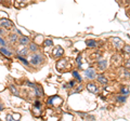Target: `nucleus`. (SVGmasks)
Listing matches in <instances>:
<instances>
[{"instance_id":"nucleus-1","label":"nucleus","mask_w":130,"mask_h":121,"mask_svg":"<svg viewBox=\"0 0 130 121\" xmlns=\"http://www.w3.org/2000/svg\"><path fill=\"white\" fill-rule=\"evenodd\" d=\"M41 59H42V56L38 54V53H34L30 55V58H29V63L31 64V65L34 66H37L39 65L40 63H41Z\"/></svg>"},{"instance_id":"nucleus-2","label":"nucleus","mask_w":130,"mask_h":121,"mask_svg":"<svg viewBox=\"0 0 130 121\" xmlns=\"http://www.w3.org/2000/svg\"><path fill=\"white\" fill-rule=\"evenodd\" d=\"M12 26H14V24L12 21H10V19H8V18H2V19H0V27H2V28H11Z\"/></svg>"},{"instance_id":"nucleus-3","label":"nucleus","mask_w":130,"mask_h":121,"mask_svg":"<svg viewBox=\"0 0 130 121\" xmlns=\"http://www.w3.org/2000/svg\"><path fill=\"white\" fill-rule=\"evenodd\" d=\"M18 42L20 43V46H28V43L30 42V39L27 36H20L18 39Z\"/></svg>"},{"instance_id":"nucleus-4","label":"nucleus","mask_w":130,"mask_h":121,"mask_svg":"<svg viewBox=\"0 0 130 121\" xmlns=\"http://www.w3.org/2000/svg\"><path fill=\"white\" fill-rule=\"evenodd\" d=\"M0 53L3 54L5 56H12L13 55L12 51L8 48V46H0Z\"/></svg>"},{"instance_id":"nucleus-5","label":"nucleus","mask_w":130,"mask_h":121,"mask_svg":"<svg viewBox=\"0 0 130 121\" xmlns=\"http://www.w3.org/2000/svg\"><path fill=\"white\" fill-rule=\"evenodd\" d=\"M16 52H18V54L20 56H26L28 54V49L26 48V46H21L16 50Z\"/></svg>"},{"instance_id":"nucleus-6","label":"nucleus","mask_w":130,"mask_h":121,"mask_svg":"<svg viewBox=\"0 0 130 121\" xmlns=\"http://www.w3.org/2000/svg\"><path fill=\"white\" fill-rule=\"evenodd\" d=\"M63 53H64V51H63V49L60 46L54 48V50H53V56H54V57H60V56L63 55Z\"/></svg>"},{"instance_id":"nucleus-7","label":"nucleus","mask_w":130,"mask_h":121,"mask_svg":"<svg viewBox=\"0 0 130 121\" xmlns=\"http://www.w3.org/2000/svg\"><path fill=\"white\" fill-rule=\"evenodd\" d=\"M18 34H9L8 35V41L11 42V43H15V42H18Z\"/></svg>"},{"instance_id":"nucleus-8","label":"nucleus","mask_w":130,"mask_h":121,"mask_svg":"<svg viewBox=\"0 0 130 121\" xmlns=\"http://www.w3.org/2000/svg\"><path fill=\"white\" fill-rule=\"evenodd\" d=\"M111 40L113 41V44L117 48V49H119V48H120L121 46H123V41H121V40H120L119 38H115V37H113Z\"/></svg>"},{"instance_id":"nucleus-9","label":"nucleus","mask_w":130,"mask_h":121,"mask_svg":"<svg viewBox=\"0 0 130 121\" xmlns=\"http://www.w3.org/2000/svg\"><path fill=\"white\" fill-rule=\"evenodd\" d=\"M28 51H30V52H36V51H38V46H37V43H35V42H29V43H28Z\"/></svg>"},{"instance_id":"nucleus-10","label":"nucleus","mask_w":130,"mask_h":121,"mask_svg":"<svg viewBox=\"0 0 130 121\" xmlns=\"http://www.w3.org/2000/svg\"><path fill=\"white\" fill-rule=\"evenodd\" d=\"M86 76L88 78H94V76H95V72H94V70L92 69V68H89V69H87L86 70Z\"/></svg>"},{"instance_id":"nucleus-11","label":"nucleus","mask_w":130,"mask_h":121,"mask_svg":"<svg viewBox=\"0 0 130 121\" xmlns=\"http://www.w3.org/2000/svg\"><path fill=\"white\" fill-rule=\"evenodd\" d=\"M87 88H88L89 91L92 92V93H95V92H96V86H95L94 83H89V84H87Z\"/></svg>"},{"instance_id":"nucleus-12","label":"nucleus","mask_w":130,"mask_h":121,"mask_svg":"<svg viewBox=\"0 0 130 121\" xmlns=\"http://www.w3.org/2000/svg\"><path fill=\"white\" fill-rule=\"evenodd\" d=\"M98 80H99V82L101 83H103V84H106L107 83V79L104 77V76L102 75H100V76H98Z\"/></svg>"},{"instance_id":"nucleus-13","label":"nucleus","mask_w":130,"mask_h":121,"mask_svg":"<svg viewBox=\"0 0 130 121\" xmlns=\"http://www.w3.org/2000/svg\"><path fill=\"white\" fill-rule=\"evenodd\" d=\"M65 63H66V61L65 59H61V61H59V62L56 63V67H58L59 69H62V68H64L63 65H65Z\"/></svg>"},{"instance_id":"nucleus-14","label":"nucleus","mask_w":130,"mask_h":121,"mask_svg":"<svg viewBox=\"0 0 130 121\" xmlns=\"http://www.w3.org/2000/svg\"><path fill=\"white\" fill-rule=\"evenodd\" d=\"M99 68L104 70L105 68H106V61H100L99 62Z\"/></svg>"},{"instance_id":"nucleus-15","label":"nucleus","mask_w":130,"mask_h":121,"mask_svg":"<svg viewBox=\"0 0 130 121\" xmlns=\"http://www.w3.org/2000/svg\"><path fill=\"white\" fill-rule=\"evenodd\" d=\"M52 44H53V42H52V40H50V39L44 40L43 41V46L44 47H50V46H52Z\"/></svg>"},{"instance_id":"nucleus-16","label":"nucleus","mask_w":130,"mask_h":121,"mask_svg":"<svg viewBox=\"0 0 130 121\" xmlns=\"http://www.w3.org/2000/svg\"><path fill=\"white\" fill-rule=\"evenodd\" d=\"M0 46H8V43L5 39H3L2 36H0Z\"/></svg>"},{"instance_id":"nucleus-17","label":"nucleus","mask_w":130,"mask_h":121,"mask_svg":"<svg viewBox=\"0 0 130 121\" xmlns=\"http://www.w3.org/2000/svg\"><path fill=\"white\" fill-rule=\"evenodd\" d=\"M87 44L89 47H95L96 46L95 41H93V40H89V41H87Z\"/></svg>"},{"instance_id":"nucleus-18","label":"nucleus","mask_w":130,"mask_h":121,"mask_svg":"<svg viewBox=\"0 0 130 121\" xmlns=\"http://www.w3.org/2000/svg\"><path fill=\"white\" fill-rule=\"evenodd\" d=\"M19 59L21 61V62H23L24 64H25V65H28V62H27L25 58H24V56H19Z\"/></svg>"},{"instance_id":"nucleus-19","label":"nucleus","mask_w":130,"mask_h":121,"mask_svg":"<svg viewBox=\"0 0 130 121\" xmlns=\"http://www.w3.org/2000/svg\"><path fill=\"white\" fill-rule=\"evenodd\" d=\"M124 50H125V52L127 54H130V46H126L125 48H124Z\"/></svg>"},{"instance_id":"nucleus-20","label":"nucleus","mask_w":130,"mask_h":121,"mask_svg":"<svg viewBox=\"0 0 130 121\" xmlns=\"http://www.w3.org/2000/svg\"><path fill=\"white\" fill-rule=\"evenodd\" d=\"M3 35H6V30H5V28L0 27V36H3Z\"/></svg>"},{"instance_id":"nucleus-21","label":"nucleus","mask_w":130,"mask_h":121,"mask_svg":"<svg viewBox=\"0 0 130 121\" xmlns=\"http://www.w3.org/2000/svg\"><path fill=\"white\" fill-rule=\"evenodd\" d=\"M73 75H74V76H75V77H76L77 79H78V80H79V81H80V80H81V78L79 77V75H78V72H77V71H74V72H73Z\"/></svg>"},{"instance_id":"nucleus-22","label":"nucleus","mask_w":130,"mask_h":121,"mask_svg":"<svg viewBox=\"0 0 130 121\" xmlns=\"http://www.w3.org/2000/svg\"><path fill=\"white\" fill-rule=\"evenodd\" d=\"M83 89H84V86H83V84H79V87L76 89V91H75V92H79V91L83 90Z\"/></svg>"},{"instance_id":"nucleus-23","label":"nucleus","mask_w":130,"mask_h":121,"mask_svg":"<svg viewBox=\"0 0 130 121\" xmlns=\"http://www.w3.org/2000/svg\"><path fill=\"white\" fill-rule=\"evenodd\" d=\"M10 89H11V91H12V92H14V94H18V91L15 90V88H14L13 86H10Z\"/></svg>"},{"instance_id":"nucleus-24","label":"nucleus","mask_w":130,"mask_h":121,"mask_svg":"<svg viewBox=\"0 0 130 121\" xmlns=\"http://www.w3.org/2000/svg\"><path fill=\"white\" fill-rule=\"evenodd\" d=\"M126 67H127L128 69H130V58L127 61V62H126Z\"/></svg>"},{"instance_id":"nucleus-25","label":"nucleus","mask_w":130,"mask_h":121,"mask_svg":"<svg viewBox=\"0 0 130 121\" xmlns=\"http://www.w3.org/2000/svg\"><path fill=\"white\" fill-rule=\"evenodd\" d=\"M3 109V105H2V103H0V111H1Z\"/></svg>"}]
</instances>
